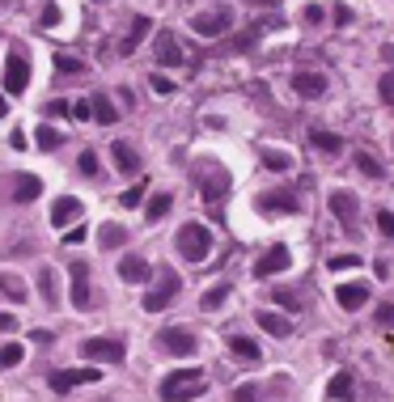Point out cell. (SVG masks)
I'll return each instance as SVG.
<instances>
[{"mask_svg": "<svg viewBox=\"0 0 394 402\" xmlns=\"http://www.w3.org/2000/svg\"><path fill=\"white\" fill-rule=\"evenodd\" d=\"M208 390V377L199 373V369H178V373H170L166 382H161V402H191V398H199Z\"/></svg>", "mask_w": 394, "mask_h": 402, "instance_id": "6da1fadb", "label": "cell"}, {"mask_svg": "<svg viewBox=\"0 0 394 402\" xmlns=\"http://www.w3.org/2000/svg\"><path fill=\"white\" fill-rule=\"evenodd\" d=\"M174 246H178V254H182L187 263H204V259L212 254V233H208L199 220H187V225L178 229Z\"/></svg>", "mask_w": 394, "mask_h": 402, "instance_id": "7a4b0ae2", "label": "cell"}, {"mask_svg": "<svg viewBox=\"0 0 394 402\" xmlns=\"http://www.w3.org/2000/svg\"><path fill=\"white\" fill-rule=\"evenodd\" d=\"M81 356H85L89 365H123L127 348H123L119 339H102V335H93V339L81 343Z\"/></svg>", "mask_w": 394, "mask_h": 402, "instance_id": "3957f363", "label": "cell"}, {"mask_svg": "<svg viewBox=\"0 0 394 402\" xmlns=\"http://www.w3.org/2000/svg\"><path fill=\"white\" fill-rule=\"evenodd\" d=\"M178 292H182V280H178L174 271H161V276H157V284H153V288H149V297H144V309H149V314H161Z\"/></svg>", "mask_w": 394, "mask_h": 402, "instance_id": "277c9868", "label": "cell"}, {"mask_svg": "<svg viewBox=\"0 0 394 402\" xmlns=\"http://www.w3.org/2000/svg\"><path fill=\"white\" fill-rule=\"evenodd\" d=\"M331 212L344 225V233H361V203L352 191H331Z\"/></svg>", "mask_w": 394, "mask_h": 402, "instance_id": "5b68a950", "label": "cell"}, {"mask_svg": "<svg viewBox=\"0 0 394 402\" xmlns=\"http://www.w3.org/2000/svg\"><path fill=\"white\" fill-rule=\"evenodd\" d=\"M199 195L204 203H221L229 195V174L221 165H199Z\"/></svg>", "mask_w": 394, "mask_h": 402, "instance_id": "8992f818", "label": "cell"}, {"mask_svg": "<svg viewBox=\"0 0 394 402\" xmlns=\"http://www.w3.org/2000/svg\"><path fill=\"white\" fill-rule=\"evenodd\" d=\"M157 348L170 352V356H195V352H199V343H195V335H191L187 326H166V331L157 335Z\"/></svg>", "mask_w": 394, "mask_h": 402, "instance_id": "52a82bcc", "label": "cell"}, {"mask_svg": "<svg viewBox=\"0 0 394 402\" xmlns=\"http://www.w3.org/2000/svg\"><path fill=\"white\" fill-rule=\"evenodd\" d=\"M229 25H233V13L229 8H208V13H195L191 17V30L204 34V38H221Z\"/></svg>", "mask_w": 394, "mask_h": 402, "instance_id": "ba28073f", "label": "cell"}, {"mask_svg": "<svg viewBox=\"0 0 394 402\" xmlns=\"http://www.w3.org/2000/svg\"><path fill=\"white\" fill-rule=\"evenodd\" d=\"M255 208H259V212H267V216H293L301 203H297V195H293L289 187H276V191H263Z\"/></svg>", "mask_w": 394, "mask_h": 402, "instance_id": "9c48e42d", "label": "cell"}, {"mask_svg": "<svg viewBox=\"0 0 394 402\" xmlns=\"http://www.w3.org/2000/svg\"><path fill=\"white\" fill-rule=\"evenodd\" d=\"M289 263H293L289 246H267V250L259 254V263H255V280H272V276L289 271Z\"/></svg>", "mask_w": 394, "mask_h": 402, "instance_id": "30bf717a", "label": "cell"}, {"mask_svg": "<svg viewBox=\"0 0 394 402\" xmlns=\"http://www.w3.org/2000/svg\"><path fill=\"white\" fill-rule=\"evenodd\" d=\"M25 85H30V59L21 51H8V59H4V89L8 93H25Z\"/></svg>", "mask_w": 394, "mask_h": 402, "instance_id": "8fae6325", "label": "cell"}, {"mask_svg": "<svg viewBox=\"0 0 394 402\" xmlns=\"http://www.w3.org/2000/svg\"><path fill=\"white\" fill-rule=\"evenodd\" d=\"M47 382H51V390H55V394H68V390H76V386L102 382V373H98V369H59V373H51Z\"/></svg>", "mask_w": 394, "mask_h": 402, "instance_id": "7c38bea8", "label": "cell"}, {"mask_svg": "<svg viewBox=\"0 0 394 402\" xmlns=\"http://www.w3.org/2000/svg\"><path fill=\"white\" fill-rule=\"evenodd\" d=\"M153 55H157V64H161V68H178V64L187 59V55H182V47H178V38H174L170 30H161V34H157Z\"/></svg>", "mask_w": 394, "mask_h": 402, "instance_id": "4fadbf2b", "label": "cell"}, {"mask_svg": "<svg viewBox=\"0 0 394 402\" xmlns=\"http://www.w3.org/2000/svg\"><path fill=\"white\" fill-rule=\"evenodd\" d=\"M81 212H85V208H81L76 195H59V199L51 203V225H55V229H68V225L81 220Z\"/></svg>", "mask_w": 394, "mask_h": 402, "instance_id": "5bb4252c", "label": "cell"}, {"mask_svg": "<svg viewBox=\"0 0 394 402\" xmlns=\"http://www.w3.org/2000/svg\"><path fill=\"white\" fill-rule=\"evenodd\" d=\"M72 305L76 309L93 305V288H89V267L85 263H72Z\"/></svg>", "mask_w": 394, "mask_h": 402, "instance_id": "9a60e30c", "label": "cell"}, {"mask_svg": "<svg viewBox=\"0 0 394 402\" xmlns=\"http://www.w3.org/2000/svg\"><path fill=\"white\" fill-rule=\"evenodd\" d=\"M276 386H238L233 390V402H263L272 398V394H284L289 390V377H272Z\"/></svg>", "mask_w": 394, "mask_h": 402, "instance_id": "2e32d148", "label": "cell"}, {"mask_svg": "<svg viewBox=\"0 0 394 402\" xmlns=\"http://www.w3.org/2000/svg\"><path fill=\"white\" fill-rule=\"evenodd\" d=\"M13 203H34L38 195H42V178H34V174H13Z\"/></svg>", "mask_w": 394, "mask_h": 402, "instance_id": "e0dca14e", "label": "cell"}, {"mask_svg": "<svg viewBox=\"0 0 394 402\" xmlns=\"http://www.w3.org/2000/svg\"><path fill=\"white\" fill-rule=\"evenodd\" d=\"M119 280H127V284H144V280H149V259H140V254H123V259H119Z\"/></svg>", "mask_w": 394, "mask_h": 402, "instance_id": "ac0fdd59", "label": "cell"}, {"mask_svg": "<svg viewBox=\"0 0 394 402\" xmlns=\"http://www.w3.org/2000/svg\"><path fill=\"white\" fill-rule=\"evenodd\" d=\"M293 89H297L301 97H323V93H327V76H323V72H297V76H293Z\"/></svg>", "mask_w": 394, "mask_h": 402, "instance_id": "d6986e66", "label": "cell"}, {"mask_svg": "<svg viewBox=\"0 0 394 402\" xmlns=\"http://www.w3.org/2000/svg\"><path fill=\"white\" fill-rule=\"evenodd\" d=\"M110 157H115L119 174H136V170H140V153H136L127 140H115V144H110Z\"/></svg>", "mask_w": 394, "mask_h": 402, "instance_id": "ffe728a7", "label": "cell"}, {"mask_svg": "<svg viewBox=\"0 0 394 402\" xmlns=\"http://www.w3.org/2000/svg\"><path fill=\"white\" fill-rule=\"evenodd\" d=\"M327 398L331 402H348V398H357V377L344 369V373H335L331 377V386H327Z\"/></svg>", "mask_w": 394, "mask_h": 402, "instance_id": "44dd1931", "label": "cell"}, {"mask_svg": "<svg viewBox=\"0 0 394 402\" xmlns=\"http://www.w3.org/2000/svg\"><path fill=\"white\" fill-rule=\"evenodd\" d=\"M335 301H340L344 309H361V305L369 301V284H340V288H335Z\"/></svg>", "mask_w": 394, "mask_h": 402, "instance_id": "7402d4cb", "label": "cell"}, {"mask_svg": "<svg viewBox=\"0 0 394 402\" xmlns=\"http://www.w3.org/2000/svg\"><path fill=\"white\" fill-rule=\"evenodd\" d=\"M229 352H233V360H242V365H259V343L255 339H246V335H233L229 339Z\"/></svg>", "mask_w": 394, "mask_h": 402, "instance_id": "603a6c76", "label": "cell"}, {"mask_svg": "<svg viewBox=\"0 0 394 402\" xmlns=\"http://www.w3.org/2000/svg\"><path fill=\"white\" fill-rule=\"evenodd\" d=\"M0 297H8L13 305H21V301L30 297V288L21 284V276H13V271H0Z\"/></svg>", "mask_w": 394, "mask_h": 402, "instance_id": "cb8c5ba5", "label": "cell"}, {"mask_svg": "<svg viewBox=\"0 0 394 402\" xmlns=\"http://www.w3.org/2000/svg\"><path fill=\"white\" fill-rule=\"evenodd\" d=\"M310 144H314L323 157H340V148H344V140H340L335 131H323V127H318V131H310Z\"/></svg>", "mask_w": 394, "mask_h": 402, "instance_id": "d4e9b609", "label": "cell"}, {"mask_svg": "<svg viewBox=\"0 0 394 402\" xmlns=\"http://www.w3.org/2000/svg\"><path fill=\"white\" fill-rule=\"evenodd\" d=\"M357 170H361L365 178H373V182H382V178H386V165H382L369 148H357Z\"/></svg>", "mask_w": 394, "mask_h": 402, "instance_id": "484cf974", "label": "cell"}, {"mask_svg": "<svg viewBox=\"0 0 394 402\" xmlns=\"http://www.w3.org/2000/svg\"><path fill=\"white\" fill-rule=\"evenodd\" d=\"M149 30H153V21H149V17H136V21H132V30H127V38L119 42V55H132V51H136V42H140Z\"/></svg>", "mask_w": 394, "mask_h": 402, "instance_id": "4316f807", "label": "cell"}, {"mask_svg": "<svg viewBox=\"0 0 394 402\" xmlns=\"http://www.w3.org/2000/svg\"><path fill=\"white\" fill-rule=\"evenodd\" d=\"M89 102H93V119H98L102 127H110V123H119V110H115V102H110L106 93H93Z\"/></svg>", "mask_w": 394, "mask_h": 402, "instance_id": "83f0119b", "label": "cell"}, {"mask_svg": "<svg viewBox=\"0 0 394 402\" xmlns=\"http://www.w3.org/2000/svg\"><path fill=\"white\" fill-rule=\"evenodd\" d=\"M38 292H42V301H47V305H59V276H55L51 267H42V271H38Z\"/></svg>", "mask_w": 394, "mask_h": 402, "instance_id": "f1b7e54d", "label": "cell"}, {"mask_svg": "<svg viewBox=\"0 0 394 402\" xmlns=\"http://www.w3.org/2000/svg\"><path fill=\"white\" fill-rule=\"evenodd\" d=\"M259 318V326L267 331V335H276V339H289V331H293V322L284 318V314H255Z\"/></svg>", "mask_w": 394, "mask_h": 402, "instance_id": "f546056e", "label": "cell"}, {"mask_svg": "<svg viewBox=\"0 0 394 402\" xmlns=\"http://www.w3.org/2000/svg\"><path fill=\"white\" fill-rule=\"evenodd\" d=\"M98 242H102L106 250H115V246H123V242H127V229L110 220V225H102V229H98Z\"/></svg>", "mask_w": 394, "mask_h": 402, "instance_id": "4dcf8cb0", "label": "cell"}, {"mask_svg": "<svg viewBox=\"0 0 394 402\" xmlns=\"http://www.w3.org/2000/svg\"><path fill=\"white\" fill-rule=\"evenodd\" d=\"M170 203H174V199H170V191H157V195L144 203V216H149V220H161V216L170 212Z\"/></svg>", "mask_w": 394, "mask_h": 402, "instance_id": "1f68e13d", "label": "cell"}, {"mask_svg": "<svg viewBox=\"0 0 394 402\" xmlns=\"http://www.w3.org/2000/svg\"><path fill=\"white\" fill-rule=\"evenodd\" d=\"M21 360H25V348L21 343H4L0 348V369H17Z\"/></svg>", "mask_w": 394, "mask_h": 402, "instance_id": "d6a6232c", "label": "cell"}, {"mask_svg": "<svg viewBox=\"0 0 394 402\" xmlns=\"http://www.w3.org/2000/svg\"><path fill=\"white\" fill-rule=\"evenodd\" d=\"M55 72H64V76H81V72H85V59H76V55H55Z\"/></svg>", "mask_w": 394, "mask_h": 402, "instance_id": "836d02e7", "label": "cell"}, {"mask_svg": "<svg viewBox=\"0 0 394 402\" xmlns=\"http://www.w3.org/2000/svg\"><path fill=\"white\" fill-rule=\"evenodd\" d=\"M34 140H38V148H42V153H55V148H59V131H55V127H38V131H34Z\"/></svg>", "mask_w": 394, "mask_h": 402, "instance_id": "e575fe53", "label": "cell"}, {"mask_svg": "<svg viewBox=\"0 0 394 402\" xmlns=\"http://www.w3.org/2000/svg\"><path fill=\"white\" fill-rule=\"evenodd\" d=\"M225 301H229V284H216V288H208V292H204V301H199V305H204V309H216V305H225Z\"/></svg>", "mask_w": 394, "mask_h": 402, "instance_id": "d590c367", "label": "cell"}, {"mask_svg": "<svg viewBox=\"0 0 394 402\" xmlns=\"http://www.w3.org/2000/svg\"><path fill=\"white\" fill-rule=\"evenodd\" d=\"M259 161H263L267 170H289V157L276 153V148H259Z\"/></svg>", "mask_w": 394, "mask_h": 402, "instance_id": "8d00e7d4", "label": "cell"}, {"mask_svg": "<svg viewBox=\"0 0 394 402\" xmlns=\"http://www.w3.org/2000/svg\"><path fill=\"white\" fill-rule=\"evenodd\" d=\"M272 297H276V301H280V305H289V309H293V314H297V309H301V292H293V288H276V292H272Z\"/></svg>", "mask_w": 394, "mask_h": 402, "instance_id": "74e56055", "label": "cell"}, {"mask_svg": "<svg viewBox=\"0 0 394 402\" xmlns=\"http://www.w3.org/2000/svg\"><path fill=\"white\" fill-rule=\"evenodd\" d=\"M42 114H47V119H68V114H72V106L55 97V102H47V106H42Z\"/></svg>", "mask_w": 394, "mask_h": 402, "instance_id": "f35d334b", "label": "cell"}, {"mask_svg": "<svg viewBox=\"0 0 394 402\" xmlns=\"http://www.w3.org/2000/svg\"><path fill=\"white\" fill-rule=\"evenodd\" d=\"M76 170H81V174H89V178H93V174H98V153H89V148H85V153H81V157H76Z\"/></svg>", "mask_w": 394, "mask_h": 402, "instance_id": "ab89813d", "label": "cell"}, {"mask_svg": "<svg viewBox=\"0 0 394 402\" xmlns=\"http://www.w3.org/2000/svg\"><path fill=\"white\" fill-rule=\"evenodd\" d=\"M378 93H382V102L394 110V72H386V76L378 81Z\"/></svg>", "mask_w": 394, "mask_h": 402, "instance_id": "60d3db41", "label": "cell"}, {"mask_svg": "<svg viewBox=\"0 0 394 402\" xmlns=\"http://www.w3.org/2000/svg\"><path fill=\"white\" fill-rule=\"evenodd\" d=\"M348 267H361V259L357 254H335L331 259V271H348Z\"/></svg>", "mask_w": 394, "mask_h": 402, "instance_id": "b9f144b4", "label": "cell"}, {"mask_svg": "<svg viewBox=\"0 0 394 402\" xmlns=\"http://www.w3.org/2000/svg\"><path fill=\"white\" fill-rule=\"evenodd\" d=\"M140 199H144V182H136L132 191H123V208H136Z\"/></svg>", "mask_w": 394, "mask_h": 402, "instance_id": "7bdbcfd3", "label": "cell"}, {"mask_svg": "<svg viewBox=\"0 0 394 402\" xmlns=\"http://www.w3.org/2000/svg\"><path fill=\"white\" fill-rule=\"evenodd\" d=\"M72 119H93V102H76L72 106Z\"/></svg>", "mask_w": 394, "mask_h": 402, "instance_id": "ee69618b", "label": "cell"}, {"mask_svg": "<svg viewBox=\"0 0 394 402\" xmlns=\"http://www.w3.org/2000/svg\"><path fill=\"white\" fill-rule=\"evenodd\" d=\"M378 229H382L386 237H394V212H382V216H378Z\"/></svg>", "mask_w": 394, "mask_h": 402, "instance_id": "f6af8a7d", "label": "cell"}, {"mask_svg": "<svg viewBox=\"0 0 394 402\" xmlns=\"http://www.w3.org/2000/svg\"><path fill=\"white\" fill-rule=\"evenodd\" d=\"M76 242H85V229H81V225H72V229H68V237H64V246H76Z\"/></svg>", "mask_w": 394, "mask_h": 402, "instance_id": "bcb514c9", "label": "cell"}, {"mask_svg": "<svg viewBox=\"0 0 394 402\" xmlns=\"http://www.w3.org/2000/svg\"><path fill=\"white\" fill-rule=\"evenodd\" d=\"M378 322H382V326H390V322H394V305H390V301L382 305V314H378Z\"/></svg>", "mask_w": 394, "mask_h": 402, "instance_id": "7dc6e473", "label": "cell"}, {"mask_svg": "<svg viewBox=\"0 0 394 402\" xmlns=\"http://www.w3.org/2000/svg\"><path fill=\"white\" fill-rule=\"evenodd\" d=\"M0 331H4V335L17 331V318H13V314H0Z\"/></svg>", "mask_w": 394, "mask_h": 402, "instance_id": "c3c4849f", "label": "cell"}, {"mask_svg": "<svg viewBox=\"0 0 394 402\" xmlns=\"http://www.w3.org/2000/svg\"><path fill=\"white\" fill-rule=\"evenodd\" d=\"M153 89H157V93H170V89H174V85H170V81H166V76H153Z\"/></svg>", "mask_w": 394, "mask_h": 402, "instance_id": "681fc988", "label": "cell"}, {"mask_svg": "<svg viewBox=\"0 0 394 402\" xmlns=\"http://www.w3.org/2000/svg\"><path fill=\"white\" fill-rule=\"evenodd\" d=\"M382 59H386V64H394V42H386V47H382Z\"/></svg>", "mask_w": 394, "mask_h": 402, "instance_id": "f907efd6", "label": "cell"}, {"mask_svg": "<svg viewBox=\"0 0 394 402\" xmlns=\"http://www.w3.org/2000/svg\"><path fill=\"white\" fill-rule=\"evenodd\" d=\"M0 114H8V97L4 93H0Z\"/></svg>", "mask_w": 394, "mask_h": 402, "instance_id": "816d5d0a", "label": "cell"}, {"mask_svg": "<svg viewBox=\"0 0 394 402\" xmlns=\"http://www.w3.org/2000/svg\"><path fill=\"white\" fill-rule=\"evenodd\" d=\"M250 4H272V0H250Z\"/></svg>", "mask_w": 394, "mask_h": 402, "instance_id": "f5cc1de1", "label": "cell"}]
</instances>
